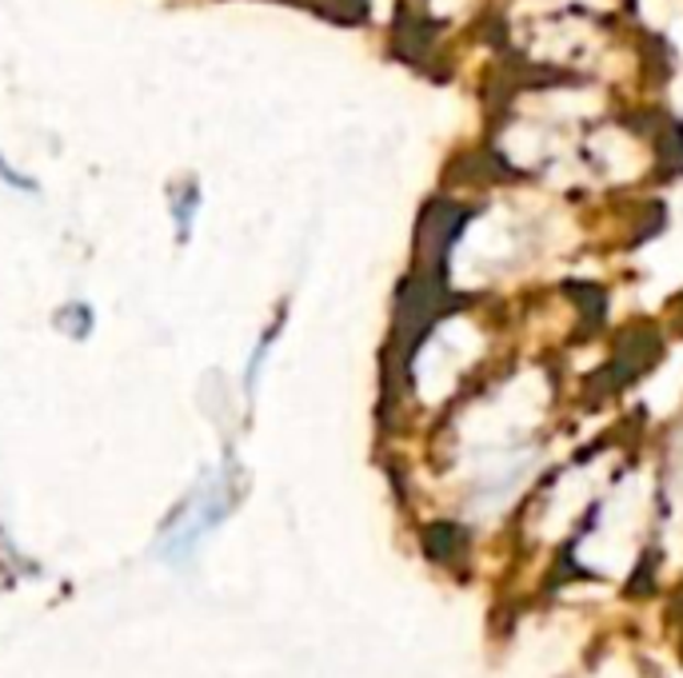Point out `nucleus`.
<instances>
[{
  "mask_svg": "<svg viewBox=\"0 0 683 678\" xmlns=\"http://www.w3.org/2000/svg\"><path fill=\"white\" fill-rule=\"evenodd\" d=\"M0 180H4V184H16V188H24V180H21V176H12L9 168H4V160H0Z\"/></svg>",
  "mask_w": 683,
  "mask_h": 678,
  "instance_id": "obj_1",
  "label": "nucleus"
}]
</instances>
